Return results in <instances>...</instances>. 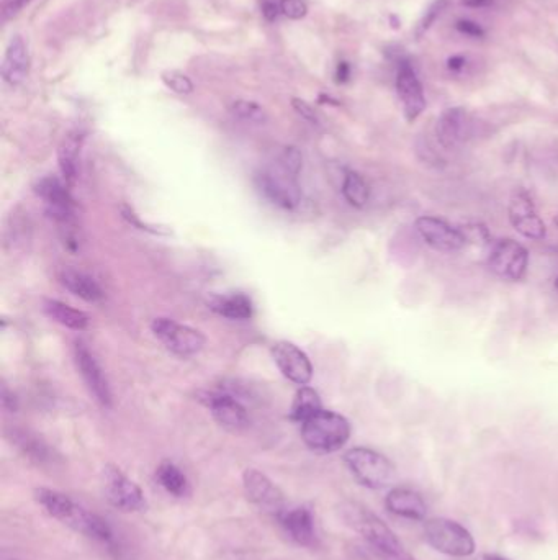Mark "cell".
Wrapping results in <instances>:
<instances>
[{"mask_svg": "<svg viewBox=\"0 0 558 560\" xmlns=\"http://www.w3.org/2000/svg\"><path fill=\"white\" fill-rule=\"evenodd\" d=\"M342 195L349 205L356 208H364L370 199V187L359 172L349 171L342 182Z\"/></svg>", "mask_w": 558, "mask_h": 560, "instance_id": "cell-30", "label": "cell"}, {"mask_svg": "<svg viewBox=\"0 0 558 560\" xmlns=\"http://www.w3.org/2000/svg\"><path fill=\"white\" fill-rule=\"evenodd\" d=\"M28 71H30V55H28L27 45L22 38L14 37L5 50L2 77L10 86H17L25 81Z\"/></svg>", "mask_w": 558, "mask_h": 560, "instance_id": "cell-19", "label": "cell"}, {"mask_svg": "<svg viewBox=\"0 0 558 560\" xmlns=\"http://www.w3.org/2000/svg\"><path fill=\"white\" fill-rule=\"evenodd\" d=\"M102 479H104L105 497L117 510L136 513L146 508L143 490L133 480L128 479L117 466L112 464L105 466Z\"/></svg>", "mask_w": 558, "mask_h": 560, "instance_id": "cell-7", "label": "cell"}, {"mask_svg": "<svg viewBox=\"0 0 558 560\" xmlns=\"http://www.w3.org/2000/svg\"><path fill=\"white\" fill-rule=\"evenodd\" d=\"M272 357L279 371L287 377L290 382L297 385L310 384L313 377V366L310 357L303 353L302 349L288 341H279L272 348Z\"/></svg>", "mask_w": 558, "mask_h": 560, "instance_id": "cell-14", "label": "cell"}, {"mask_svg": "<svg viewBox=\"0 0 558 560\" xmlns=\"http://www.w3.org/2000/svg\"><path fill=\"white\" fill-rule=\"evenodd\" d=\"M302 161V153L297 148H285L284 153L280 156L279 164L282 168L298 176V172L302 169Z\"/></svg>", "mask_w": 558, "mask_h": 560, "instance_id": "cell-34", "label": "cell"}, {"mask_svg": "<svg viewBox=\"0 0 558 560\" xmlns=\"http://www.w3.org/2000/svg\"><path fill=\"white\" fill-rule=\"evenodd\" d=\"M509 222L519 235L527 240H544L547 235V228L542 218L537 213L536 205L532 202L531 195L526 190L519 189L514 192L509 200L508 208Z\"/></svg>", "mask_w": 558, "mask_h": 560, "instance_id": "cell-11", "label": "cell"}, {"mask_svg": "<svg viewBox=\"0 0 558 560\" xmlns=\"http://www.w3.org/2000/svg\"><path fill=\"white\" fill-rule=\"evenodd\" d=\"M230 109L234 117H238L239 120H244V122L257 123V125L267 122L266 110L252 100H234Z\"/></svg>", "mask_w": 558, "mask_h": 560, "instance_id": "cell-31", "label": "cell"}, {"mask_svg": "<svg viewBox=\"0 0 558 560\" xmlns=\"http://www.w3.org/2000/svg\"><path fill=\"white\" fill-rule=\"evenodd\" d=\"M302 438L311 451L336 452L351 438V425L334 411L321 410L302 423Z\"/></svg>", "mask_w": 558, "mask_h": 560, "instance_id": "cell-2", "label": "cell"}, {"mask_svg": "<svg viewBox=\"0 0 558 560\" xmlns=\"http://www.w3.org/2000/svg\"><path fill=\"white\" fill-rule=\"evenodd\" d=\"M36 502L45 508L48 515L53 516L61 523H66L72 511L76 508V503L64 493L50 490V488H38L35 492Z\"/></svg>", "mask_w": 558, "mask_h": 560, "instance_id": "cell-26", "label": "cell"}, {"mask_svg": "<svg viewBox=\"0 0 558 560\" xmlns=\"http://www.w3.org/2000/svg\"><path fill=\"white\" fill-rule=\"evenodd\" d=\"M338 77L339 81H346L347 77H349V66L346 63L339 64Z\"/></svg>", "mask_w": 558, "mask_h": 560, "instance_id": "cell-42", "label": "cell"}, {"mask_svg": "<svg viewBox=\"0 0 558 560\" xmlns=\"http://www.w3.org/2000/svg\"><path fill=\"white\" fill-rule=\"evenodd\" d=\"M82 140H84V136L79 131H72L59 146V169L63 172L64 181L68 186H72L76 182L77 163H79V154H81Z\"/></svg>", "mask_w": 558, "mask_h": 560, "instance_id": "cell-24", "label": "cell"}, {"mask_svg": "<svg viewBox=\"0 0 558 560\" xmlns=\"http://www.w3.org/2000/svg\"><path fill=\"white\" fill-rule=\"evenodd\" d=\"M396 92L408 122H414L426 109V95L418 74L410 64L403 63L396 74Z\"/></svg>", "mask_w": 558, "mask_h": 560, "instance_id": "cell-16", "label": "cell"}, {"mask_svg": "<svg viewBox=\"0 0 558 560\" xmlns=\"http://www.w3.org/2000/svg\"><path fill=\"white\" fill-rule=\"evenodd\" d=\"M243 485L249 500L264 513H269L279 520V516L287 510L284 493L280 492L279 487L259 470H244Z\"/></svg>", "mask_w": 558, "mask_h": 560, "instance_id": "cell-9", "label": "cell"}, {"mask_svg": "<svg viewBox=\"0 0 558 560\" xmlns=\"http://www.w3.org/2000/svg\"><path fill=\"white\" fill-rule=\"evenodd\" d=\"M424 243L439 253H457L467 246V235L441 218L419 217L414 223Z\"/></svg>", "mask_w": 558, "mask_h": 560, "instance_id": "cell-10", "label": "cell"}, {"mask_svg": "<svg viewBox=\"0 0 558 560\" xmlns=\"http://www.w3.org/2000/svg\"><path fill=\"white\" fill-rule=\"evenodd\" d=\"M554 285H555V289H557V292H558V277H557V279H555V284Z\"/></svg>", "mask_w": 558, "mask_h": 560, "instance_id": "cell-46", "label": "cell"}, {"mask_svg": "<svg viewBox=\"0 0 558 560\" xmlns=\"http://www.w3.org/2000/svg\"><path fill=\"white\" fill-rule=\"evenodd\" d=\"M457 28L468 37H482L483 35L482 28L478 27L477 23L468 22V20H460L457 23Z\"/></svg>", "mask_w": 558, "mask_h": 560, "instance_id": "cell-38", "label": "cell"}, {"mask_svg": "<svg viewBox=\"0 0 558 560\" xmlns=\"http://www.w3.org/2000/svg\"><path fill=\"white\" fill-rule=\"evenodd\" d=\"M2 405H4L7 411L17 410V398H15L14 393L9 392L7 387H4V390H2Z\"/></svg>", "mask_w": 558, "mask_h": 560, "instance_id": "cell-39", "label": "cell"}, {"mask_svg": "<svg viewBox=\"0 0 558 560\" xmlns=\"http://www.w3.org/2000/svg\"><path fill=\"white\" fill-rule=\"evenodd\" d=\"M557 251H558V246H557Z\"/></svg>", "mask_w": 558, "mask_h": 560, "instance_id": "cell-47", "label": "cell"}, {"mask_svg": "<svg viewBox=\"0 0 558 560\" xmlns=\"http://www.w3.org/2000/svg\"><path fill=\"white\" fill-rule=\"evenodd\" d=\"M59 282L63 287L86 302L95 303L104 299V290L86 272L77 271L72 267H64L59 271Z\"/></svg>", "mask_w": 558, "mask_h": 560, "instance_id": "cell-23", "label": "cell"}, {"mask_svg": "<svg viewBox=\"0 0 558 560\" xmlns=\"http://www.w3.org/2000/svg\"><path fill=\"white\" fill-rule=\"evenodd\" d=\"M292 105L293 109L297 110L298 115H302V117L305 118V120H308V122H318L315 110L311 109L310 105L306 104L305 100L293 99Z\"/></svg>", "mask_w": 558, "mask_h": 560, "instance_id": "cell-36", "label": "cell"}, {"mask_svg": "<svg viewBox=\"0 0 558 560\" xmlns=\"http://www.w3.org/2000/svg\"><path fill=\"white\" fill-rule=\"evenodd\" d=\"M279 9L280 7L272 4V2H267V4H264V9L262 10H264V15H266L267 19L274 20L277 14H279Z\"/></svg>", "mask_w": 558, "mask_h": 560, "instance_id": "cell-41", "label": "cell"}, {"mask_svg": "<svg viewBox=\"0 0 558 560\" xmlns=\"http://www.w3.org/2000/svg\"><path fill=\"white\" fill-rule=\"evenodd\" d=\"M10 439L20 449L23 456L30 459L36 466H53L56 462L53 449L43 439L38 438L36 434L25 430H14L10 434Z\"/></svg>", "mask_w": 558, "mask_h": 560, "instance_id": "cell-22", "label": "cell"}, {"mask_svg": "<svg viewBox=\"0 0 558 560\" xmlns=\"http://www.w3.org/2000/svg\"><path fill=\"white\" fill-rule=\"evenodd\" d=\"M472 135V118L462 107L444 110L437 118L436 138L446 150H457Z\"/></svg>", "mask_w": 558, "mask_h": 560, "instance_id": "cell-15", "label": "cell"}, {"mask_svg": "<svg viewBox=\"0 0 558 560\" xmlns=\"http://www.w3.org/2000/svg\"><path fill=\"white\" fill-rule=\"evenodd\" d=\"M347 469L367 488H385L395 480V466L387 457L369 448H354L344 454Z\"/></svg>", "mask_w": 558, "mask_h": 560, "instance_id": "cell-3", "label": "cell"}, {"mask_svg": "<svg viewBox=\"0 0 558 560\" xmlns=\"http://www.w3.org/2000/svg\"><path fill=\"white\" fill-rule=\"evenodd\" d=\"M449 68L450 69H460V68H464V58H452L449 61Z\"/></svg>", "mask_w": 558, "mask_h": 560, "instance_id": "cell-43", "label": "cell"}, {"mask_svg": "<svg viewBox=\"0 0 558 560\" xmlns=\"http://www.w3.org/2000/svg\"><path fill=\"white\" fill-rule=\"evenodd\" d=\"M122 217L125 218L126 222L130 225L140 228V230L149 231V233H156V235H164L167 230H161L159 226L149 225V223H143L140 217L133 212V208L128 207V205H122Z\"/></svg>", "mask_w": 558, "mask_h": 560, "instance_id": "cell-35", "label": "cell"}, {"mask_svg": "<svg viewBox=\"0 0 558 560\" xmlns=\"http://www.w3.org/2000/svg\"><path fill=\"white\" fill-rule=\"evenodd\" d=\"M495 0H462V4L470 9H485L488 5L493 4Z\"/></svg>", "mask_w": 558, "mask_h": 560, "instance_id": "cell-40", "label": "cell"}, {"mask_svg": "<svg viewBox=\"0 0 558 560\" xmlns=\"http://www.w3.org/2000/svg\"><path fill=\"white\" fill-rule=\"evenodd\" d=\"M208 407L218 425L226 430H244L249 425V415L246 408L234 398L231 393H215L208 398Z\"/></svg>", "mask_w": 558, "mask_h": 560, "instance_id": "cell-17", "label": "cell"}, {"mask_svg": "<svg viewBox=\"0 0 558 560\" xmlns=\"http://www.w3.org/2000/svg\"><path fill=\"white\" fill-rule=\"evenodd\" d=\"M488 266L501 279L519 282L527 274L529 251L511 238L496 241L488 256Z\"/></svg>", "mask_w": 558, "mask_h": 560, "instance_id": "cell-8", "label": "cell"}, {"mask_svg": "<svg viewBox=\"0 0 558 560\" xmlns=\"http://www.w3.org/2000/svg\"><path fill=\"white\" fill-rule=\"evenodd\" d=\"M43 308H45V313L51 320L56 321L59 325L66 326V328H71V330L82 331L89 326V317L86 313L69 307L59 300H46Z\"/></svg>", "mask_w": 558, "mask_h": 560, "instance_id": "cell-27", "label": "cell"}, {"mask_svg": "<svg viewBox=\"0 0 558 560\" xmlns=\"http://www.w3.org/2000/svg\"><path fill=\"white\" fill-rule=\"evenodd\" d=\"M32 0H7L4 4V10H2V15H4V20L12 19L15 15L20 12V10L25 7V5L30 4Z\"/></svg>", "mask_w": 558, "mask_h": 560, "instance_id": "cell-37", "label": "cell"}, {"mask_svg": "<svg viewBox=\"0 0 558 560\" xmlns=\"http://www.w3.org/2000/svg\"><path fill=\"white\" fill-rule=\"evenodd\" d=\"M483 560H508V559H503V557L500 556H485V559Z\"/></svg>", "mask_w": 558, "mask_h": 560, "instance_id": "cell-44", "label": "cell"}, {"mask_svg": "<svg viewBox=\"0 0 558 560\" xmlns=\"http://www.w3.org/2000/svg\"><path fill=\"white\" fill-rule=\"evenodd\" d=\"M208 305L213 312L230 320H248L252 317V303L243 294L228 295V297H212Z\"/></svg>", "mask_w": 558, "mask_h": 560, "instance_id": "cell-25", "label": "cell"}, {"mask_svg": "<svg viewBox=\"0 0 558 560\" xmlns=\"http://www.w3.org/2000/svg\"><path fill=\"white\" fill-rule=\"evenodd\" d=\"M35 192L43 202H45L46 210L51 217L59 223V225H72V204L71 192H69L68 184H63L58 177H43L36 184Z\"/></svg>", "mask_w": 558, "mask_h": 560, "instance_id": "cell-13", "label": "cell"}, {"mask_svg": "<svg viewBox=\"0 0 558 560\" xmlns=\"http://www.w3.org/2000/svg\"><path fill=\"white\" fill-rule=\"evenodd\" d=\"M280 12L292 20H300L308 14V5L303 0H280Z\"/></svg>", "mask_w": 558, "mask_h": 560, "instance_id": "cell-33", "label": "cell"}, {"mask_svg": "<svg viewBox=\"0 0 558 560\" xmlns=\"http://www.w3.org/2000/svg\"><path fill=\"white\" fill-rule=\"evenodd\" d=\"M321 410H323V407H321V398L318 392L303 385L302 389L298 390L297 395H295V400H293L290 418L297 423H305L306 420H310L311 416H315Z\"/></svg>", "mask_w": 558, "mask_h": 560, "instance_id": "cell-29", "label": "cell"}, {"mask_svg": "<svg viewBox=\"0 0 558 560\" xmlns=\"http://www.w3.org/2000/svg\"><path fill=\"white\" fill-rule=\"evenodd\" d=\"M554 223H555V226H557V228H558V213H557V215H555Z\"/></svg>", "mask_w": 558, "mask_h": 560, "instance_id": "cell-45", "label": "cell"}, {"mask_svg": "<svg viewBox=\"0 0 558 560\" xmlns=\"http://www.w3.org/2000/svg\"><path fill=\"white\" fill-rule=\"evenodd\" d=\"M74 361H76L77 371L82 375L95 400L102 407H112V392L108 387L107 377L94 354L90 353V349L82 341H77L74 346Z\"/></svg>", "mask_w": 558, "mask_h": 560, "instance_id": "cell-12", "label": "cell"}, {"mask_svg": "<svg viewBox=\"0 0 558 560\" xmlns=\"http://www.w3.org/2000/svg\"><path fill=\"white\" fill-rule=\"evenodd\" d=\"M280 524L285 529V533L300 544V546H315L316 533L315 521L310 510L306 508H293V510H285L279 516Z\"/></svg>", "mask_w": 558, "mask_h": 560, "instance_id": "cell-18", "label": "cell"}, {"mask_svg": "<svg viewBox=\"0 0 558 560\" xmlns=\"http://www.w3.org/2000/svg\"><path fill=\"white\" fill-rule=\"evenodd\" d=\"M156 479L161 487L174 497L184 498L190 493L189 480L185 477L184 472L174 466L172 462H162L156 470Z\"/></svg>", "mask_w": 558, "mask_h": 560, "instance_id": "cell-28", "label": "cell"}, {"mask_svg": "<svg viewBox=\"0 0 558 560\" xmlns=\"http://www.w3.org/2000/svg\"><path fill=\"white\" fill-rule=\"evenodd\" d=\"M424 538L436 551L452 557L472 556L475 541L462 524L446 518L429 520L424 526Z\"/></svg>", "mask_w": 558, "mask_h": 560, "instance_id": "cell-4", "label": "cell"}, {"mask_svg": "<svg viewBox=\"0 0 558 560\" xmlns=\"http://www.w3.org/2000/svg\"><path fill=\"white\" fill-rule=\"evenodd\" d=\"M257 189L269 202L277 207L292 210L302 200L297 176L277 164V168L264 169L256 176Z\"/></svg>", "mask_w": 558, "mask_h": 560, "instance_id": "cell-5", "label": "cell"}, {"mask_svg": "<svg viewBox=\"0 0 558 560\" xmlns=\"http://www.w3.org/2000/svg\"><path fill=\"white\" fill-rule=\"evenodd\" d=\"M342 515L349 526L367 541L375 554L382 560H414L398 541L392 529L383 523L378 516L370 513L364 506L347 503L342 508Z\"/></svg>", "mask_w": 558, "mask_h": 560, "instance_id": "cell-1", "label": "cell"}, {"mask_svg": "<svg viewBox=\"0 0 558 560\" xmlns=\"http://www.w3.org/2000/svg\"><path fill=\"white\" fill-rule=\"evenodd\" d=\"M151 330L171 353L180 357L195 356L205 346V336L200 331L169 318H156Z\"/></svg>", "mask_w": 558, "mask_h": 560, "instance_id": "cell-6", "label": "cell"}, {"mask_svg": "<svg viewBox=\"0 0 558 560\" xmlns=\"http://www.w3.org/2000/svg\"><path fill=\"white\" fill-rule=\"evenodd\" d=\"M162 81L176 94L185 95L194 91V84H192L189 77L185 76V74L177 73V71H167V73L162 74Z\"/></svg>", "mask_w": 558, "mask_h": 560, "instance_id": "cell-32", "label": "cell"}, {"mask_svg": "<svg viewBox=\"0 0 558 560\" xmlns=\"http://www.w3.org/2000/svg\"><path fill=\"white\" fill-rule=\"evenodd\" d=\"M388 510L393 515L401 516L406 520H424L426 516V505L419 493L413 492L410 488H393L388 493L387 502Z\"/></svg>", "mask_w": 558, "mask_h": 560, "instance_id": "cell-21", "label": "cell"}, {"mask_svg": "<svg viewBox=\"0 0 558 560\" xmlns=\"http://www.w3.org/2000/svg\"><path fill=\"white\" fill-rule=\"evenodd\" d=\"M66 524L77 533L84 534L94 541L104 542V544H110V546L113 544V531L110 524L104 518H100L99 515L84 510L82 506L77 505L74 508Z\"/></svg>", "mask_w": 558, "mask_h": 560, "instance_id": "cell-20", "label": "cell"}]
</instances>
